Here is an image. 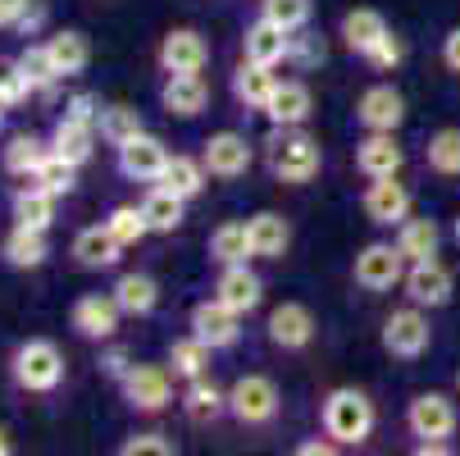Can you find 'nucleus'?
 Returning a JSON list of instances; mask_svg holds the SVG:
<instances>
[{"label": "nucleus", "mask_w": 460, "mask_h": 456, "mask_svg": "<svg viewBox=\"0 0 460 456\" xmlns=\"http://www.w3.org/2000/svg\"><path fill=\"white\" fill-rule=\"evenodd\" d=\"M265 147V165H270V178L283 183V187H305L319 178L323 169V147L314 133H305V123L296 128H279L270 123V138L260 142Z\"/></svg>", "instance_id": "obj_1"}, {"label": "nucleus", "mask_w": 460, "mask_h": 456, "mask_svg": "<svg viewBox=\"0 0 460 456\" xmlns=\"http://www.w3.org/2000/svg\"><path fill=\"white\" fill-rule=\"evenodd\" d=\"M374 425H378V411H374L369 393H360V388H351V383L347 388H333V393L323 398V407H319V429L333 438L338 447L369 443Z\"/></svg>", "instance_id": "obj_2"}, {"label": "nucleus", "mask_w": 460, "mask_h": 456, "mask_svg": "<svg viewBox=\"0 0 460 456\" xmlns=\"http://www.w3.org/2000/svg\"><path fill=\"white\" fill-rule=\"evenodd\" d=\"M64 374H69V361H64L59 343H50V338H28L10 356V379H14L19 393L50 398V393H59Z\"/></svg>", "instance_id": "obj_3"}, {"label": "nucleus", "mask_w": 460, "mask_h": 456, "mask_svg": "<svg viewBox=\"0 0 460 456\" xmlns=\"http://www.w3.org/2000/svg\"><path fill=\"white\" fill-rule=\"evenodd\" d=\"M283 411V393L270 374H242L228 388V416L242 429H270Z\"/></svg>", "instance_id": "obj_4"}, {"label": "nucleus", "mask_w": 460, "mask_h": 456, "mask_svg": "<svg viewBox=\"0 0 460 456\" xmlns=\"http://www.w3.org/2000/svg\"><path fill=\"white\" fill-rule=\"evenodd\" d=\"M378 343L392 361H420L429 347H433V324H429V310L406 301L397 306L387 319H383V329H378Z\"/></svg>", "instance_id": "obj_5"}, {"label": "nucleus", "mask_w": 460, "mask_h": 456, "mask_svg": "<svg viewBox=\"0 0 460 456\" xmlns=\"http://www.w3.org/2000/svg\"><path fill=\"white\" fill-rule=\"evenodd\" d=\"M351 279L360 292H392L406 279V255L397 251V242H365L351 260Z\"/></svg>", "instance_id": "obj_6"}, {"label": "nucleus", "mask_w": 460, "mask_h": 456, "mask_svg": "<svg viewBox=\"0 0 460 456\" xmlns=\"http://www.w3.org/2000/svg\"><path fill=\"white\" fill-rule=\"evenodd\" d=\"M119 393H123V402L133 407L137 416H160V411H169L173 407V370L169 365H133L123 374V383H119Z\"/></svg>", "instance_id": "obj_7"}, {"label": "nucleus", "mask_w": 460, "mask_h": 456, "mask_svg": "<svg viewBox=\"0 0 460 456\" xmlns=\"http://www.w3.org/2000/svg\"><path fill=\"white\" fill-rule=\"evenodd\" d=\"M128 315L119 310L114 292H83L74 306H69V329L83 338V343H114L119 324Z\"/></svg>", "instance_id": "obj_8"}, {"label": "nucleus", "mask_w": 460, "mask_h": 456, "mask_svg": "<svg viewBox=\"0 0 460 456\" xmlns=\"http://www.w3.org/2000/svg\"><path fill=\"white\" fill-rule=\"evenodd\" d=\"M456 425H460V416L447 393H415L406 407V429L420 443H447L456 434Z\"/></svg>", "instance_id": "obj_9"}, {"label": "nucleus", "mask_w": 460, "mask_h": 456, "mask_svg": "<svg viewBox=\"0 0 460 456\" xmlns=\"http://www.w3.org/2000/svg\"><path fill=\"white\" fill-rule=\"evenodd\" d=\"M411 206H415L411 187L397 183V174H392V178H369L365 192H360V210L378 228H397L402 219H411Z\"/></svg>", "instance_id": "obj_10"}, {"label": "nucleus", "mask_w": 460, "mask_h": 456, "mask_svg": "<svg viewBox=\"0 0 460 456\" xmlns=\"http://www.w3.org/2000/svg\"><path fill=\"white\" fill-rule=\"evenodd\" d=\"M155 64L164 74H206L210 64V41L196 28H169L155 46Z\"/></svg>", "instance_id": "obj_11"}, {"label": "nucleus", "mask_w": 460, "mask_h": 456, "mask_svg": "<svg viewBox=\"0 0 460 456\" xmlns=\"http://www.w3.org/2000/svg\"><path fill=\"white\" fill-rule=\"evenodd\" d=\"M356 123L365 133H397L406 123V96L392 83H374L356 96Z\"/></svg>", "instance_id": "obj_12"}, {"label": "nucleus", "mask_w": 460, "mask_h": 456, "mask_svg": "<svg viewBox=\"0 0 460 456\" xmlns=\"http://www.w3.org/2000/svg\"><path fill=\"white\" fill-rule=\"evenodd\" d=\"M265 334H270V343L279 352H305L314 343V334H319V319H314V310L305 301H283V306L270 310Z\"/></svg>", "instance_id": "obj_13"}, {"label": "nucleus", "mask_w": 460, "mask_h": 456, "mask_svg": "<svg viewBox=\"0 0 460 456\" xmlns=\"http://www.w3.org/2000/svg\"><path fill=\"white\" fill-rule=\"evenodd\" d=\"M402 288H406V301H415L424 310H442V306H451L456 279H451V270L442 265V260L433 255V260H415V265H406Z\"/></svg>", "instance_id": "obj_14"}, {"label": "nucleus", "mask_w": 460, "mask_h": 456, "mask_svg": "<svg viewBox=\"0 0 460 456\" xmlns=\"http://www.w3.org/2000/svg\"><path fill=\"white\" fill-rule=\"evenodd\" d=\"M187 329L201 338V343H210L215 352H228V347H237V338H242V315L228 310L219 297H210V301H196V306H191Z\"/></svg>", "instance_id": "obj_15"}, {"label": "nucleus", "mask_w": 460, "mask_h": 456, "mask_svg": "<svg viewBox=\"0 0 460 456\" xmlns=\"http://www.w3.org/2000/svg\"><path fill=\"white\" fill-rule=\"evenodd\" d=\"M201 160H206L210 178L233 183V178H246V169L255 165V147H251L242 133L224 128V133H210V142L201 147Z\"/></svg>", "instance_id": "obj_16"}, {"label": "nucleus", "mask_w": 460, "mask_h": 456, "mask_svg": "<svg viewBox=\"0 0 460 456\" xmlns=\"http://www.w3.org/2000/svg\"><path fill=\"white\" fill-rule=\"evenodd\" d=\"M114 165L128 183H160V174L169 165V147L155 133H137L133 142H123L114 151Z\"/></svg>", "instance_id": "obj_17"}, {"label": "nucleus", "mask_w": 460, "mask_h": 456, "mask_svg": "<svg viewBox=\"0 0 460 456\" xmlns=\"http://www.w3.org/2000/svg\"><path fill=\"white\" fill-rule=\"evenodd\" d=\"M215 297H219L228 310H237V315L246 319L251 310H260V301H265V279L251 270V260H246V265H219Z\"/></svg>", "instance_id": "obj_18"}, {"label": "nucleus", "mask_w": 460, "mask_h": 456, "mask_svg": "<svg viewBox=\"0 0 460 456\" xmlns=\"http://www.w3.org/2000/svg\"><path fill=\"white\" fill-rule=\"evenodd\" d=\"M206 105H210V83L201 74H164L160 110L169 119H201Z\"/></svg>", "instance_id": "obj_19"}, {"label": "nucleus", "mask_w": 460, "mask_h": 456, "mask_svg": "<svg viewBox=\"0 0 460 456\" xmlns=\"http://www.w3.org/2000/svg\"><path fill=\"white\" fill-rule=\"evenodd\" d=\"M123 251H128V246L105 228V219L78 228V233H74V246H69L74 265H78V270H96V274H101V270H114L119 260H123Z\"/></svg>", "instance_id": "obj_20"}, {"label": "nucleus", "mask_w": 460, "mask_h": 456, "mask_svg": "<svg viewBox=\"0 0 460 456\" xmlns=\"http://www.w3.org/2000/svg\"><path fill=\"white\" fill-rule=\"evenodd\" d=\"M402 165H406V151L397 133H365L356 142V169L365 178H392V174H402Z\"/></svg>", "instance_id": "obj_21"}, {"label": "nucleus", "mask_w": 460, "mask_h": 456, "mask_svg": "<svg viewBox=\"0 0 460 456\" xmlns=\"http://www.w3.org/2000/svg\"><path fill=\"white\" fill-rule=\"evenodd\" d=\"M387 32H392V23H387L378 10H369V5H356V10H347V14H342V28H338L342 46H347L351 55H360V59H369Z\"/></svg>", "instance_id": "obj_22"}, {"label": "nucleus", "mask_w": 460, "mask_h": 456, "mask_svg": "<svg viewBox=\"0 0 460 456\" xmlns=\"http://www.w3.org/2000/svg\"><path fill=\"white\" fill-rule=\"evenodd\" d=\"M288 46H292V32L279 28L274 19H265V14H260L255 23H246V32H242V59L270 64V69L288 59Z\"/></svg>", "instance_id": "obj_23"}, {"label": "nucleus", "mask_w": 460, "mask_h": 456, "mask_svg": "<svg viewBox=\"0 0 460 456\" xmlns=\"http://www.w3.org/2000/svg\"><path fill=\"white\" fill-rule=\"evenodd\" d=\"M0 260H5L10 270H41L50 260V237L46 228H28V224H14L0 242Z\"/></svg>", "instance_id": "obj_24"}, {"label": "nucleus", "mask_w": 460, "mask_h": 456, "mask_svg": "<svg viewBox=\"0 0 460 456\" xmlns=\"http://www.w3.org/2000/svg\"><path fill=\"white\" fill-rule=\"evenodd\" d=\"M178 407H182V416H187L191 425H215V420L228 416V393H224L210 374H201V379H191V383L182 388Z\"/></svg>", "instance_id": "obj_25"}, {"label": "nucleus", "mask_w": 460, "mask_h": 456, "mask_svg": "<svg viewBox=\"0 0 460 456\" xmlns=\"http://www.w3.org/2000/svg\"><path fill=\"white\" fill-rule=\"evenodd\" d=\"M270 123H279V128H296V123H310V114H314V96H310V87L301 83V78H288V83H279L274 87V96H270V105L260 110Z\"/></svg>", "instance_id": "obj_26"}, {"label": "nucleus", "mask_w": 460, "mask_h": 456, "mask_svg": "<svg viewBox=\"0 0 460 456\" xmlns=\"http://www.w3.org/2000/svg\"><path fill=\"white\" fill-rule=\"evenodd\" d=\"M274 87H279V78H274L270 64L242 59L237 69H233V101H237L242 110H265L270 96H274Z\"/></svg>", "instance_id": "obj_27"}, {"label": "nucleus", "mask_w": 460, "mask_h": 456, "mask_svg": "<svg viewBox=\"0 0 460 456\" xmlns=\"http://www.w3.org/2000/svg\"><path fill=\"white\" fill-rule=\"evenodd\" d=\"M246 233H251V251L255 260H283L288 246H292V224L274 210H260L246 219Z\"/></svg>", "instance_id": "obj_28"}, {"label": "nucleus", "mask_w": 460, "mask_h": 456, "mask_svg": "<svg viewBox=\"0 0 460 456\" xmlns=\"http://www.w3.org/2000/svg\"><path fill=\"white\" fill-rule=\"evenodd\" d=\"M96 128L92 123H74V119H55V128H50V156H59V160H69V165H87L92 156H96Z\"/></svg>", "instance_id": "obj_29"}, {"label": "nucleus", "mask_w": 460, "mask_h": 456, "mask_svg": "<svg viewBox=\"0 0 460 456\" xmlns=\"http://www.w3.org/2000/svg\"><path fill=\"white\" fill-rule=\"evenodd\" d=\"M110 292H114V301H119V310H123L128 319H146V315L160 306V283H155L151 274H137V270L119 274Z\"/></svg>", "instance_id": "obj_30"}, {"label": "nucleus", "mask_w": 460, "mask_h": 456, "mask_svg": "<svg viewBox=\"0 0 460 456\" xmlns=\"http://www.w3.org/2000/svg\"><path fill=\"white\" fill-rule=\"evenodd\" d=\"M46 50L55 59V74L59 78H78V74H87V64H92V41L78 28H64V32L46 37Z\"/></svg>", "instance_id": "obj_31"}, {"label": "nucleus", "mask_w": 460, "mask_h": 456, "mask_svg": "<svg viewBox=\"0 0 460 456\" xmlns=\"http://www.w3.org/2000/svg\"><path fill=\"white\" fill-rule=\"evenodd\" d=\"M397 251L406 255V265H415V260H433L438 255V246H442V228L429 219V215H411V219H402L397 224Z\"/></svg>", "instance_id": "obj_32"}, {"label": "nucleus", "mask_w": 460, "mask_h": 456, "mask_svg": "<svg viewBox=\"0 0 460 456\" xmlns=\"http://www.w3.org/2000/svg\"><path fill=\"white\" fill-rule=\"evenodd\" d=\"M142 215L151 224V233H178L182 219H187V197H178V192H169L164 183H151V192L142 197Z\"/></svg>", "instance_id": "obj_33"}, {"label": "nucleus", "mask_w": 460, "mask_h": 456, "mask_svg": "<svg viewBox=\"0 0 460 456\" xmlns=\"http://www.w3.org/2000/svg\"><path fill=\"white\" fill-rule=\"evenodd\" d=\"M55 206H59V197H50V192L37 187V183L14 187V197H10V215H14V224L46 228V233H50V224H55Z\"/></svg>", "instance_id": "obj_34"}, {"label": "nucleus", "mask_w": 460, "mask_h": 456, "mask_svg": "<svg viewBox=\"0 0 460 456\" xmlns=\"http://www.w3.org/2000/svg\"><path fill=\"white\" fill-rule=\"evenodd\" d=\"M210 356H215V347L210 343H201V338H196L191 329L182 334V338H173L169 343V370H173V379H201V374H210Z\"/></svg>", "instance_id": "obj_35"}, {"label": "nucleus", "mask_w": 460, "mask_h": 456, "mask_svg": "<svg viewBox=\"0 0 460 456\" xmlns=\"http://www.w3.org/2000/svg\"><path fill=\"white\" fill-rule=\"evenodd\" d=\"M160 183H164L169 192H178V197L196 201V197L206 192V183H210V169H206V160H201V156H169V165H164Z\"/></svg>", "instance_id": "obj_36"}, {"label": "nucleus", "mask_w": 460, "mask_h": 456, "mask_svg": "<svg viewBox=\"0 0 460 456\" xmlns=\"http://www.w3.org/2000/svg\"><path fill=\"white\" fill-rule=\"evenodd\" d=\"M206 251H210L215 265H246V260H255V251H251V233H246V224H237V219L219 224V228L210 233Z\"/></svg>", "instance_id": "obj_37"}, {"label": "nucleus", "mask_w": 460, "mask_h": 456, "mask_svg": "<svg viewBox=\"0 0 460 456\" xmlns=\"http://www.w3.org/2000/svg\"><path fill=\"white\" fill-rule=\"evenodd\" d=\"M46 156H50V138L19 133V138H10V147H5V174L28 183V178H32V174L46 165Z\"/></svg>", "instance_id": "obj_38"}, {"label": "nucleus", "mask_w": 460, "mask_h": 456, "mask_svg": "<svg viewBox=\"0 0 460 456\" xmlns=\"http://www.w3.org/2000/svg\"><path fill=\"white\" fill-rule=\"evenodd\" d=\"M96 133L105 147H123V142H133L137 133H146V123L133 105H101V119H96Z\"/></svg>", "instance_id": "obj_39"}, {"label": "nucleus", "mask_w": 460, "mask_h": 456, "mask_svg": "<svg viewBox=\"0 0 460 456\" xmlns=\"http://www.w3.org/2000/svg\"><path fill=\"white\" fill-rule=\"evenodd\" d=\"M424 165L438 174V178H460V128H438L424 142Z\"/></svg>", "instance_id": "obj_40"}, {"label": "nucleus", "mask_w": 460, "mask_h": 456, "mask_svg": "<svg viewBox=\"0 0 460 456\" xmlns=\"http://www.w3.org/2000/svg\"><path fill=\"white\" fill-rule=\"evenodd\" d=\"M19 69H23V78H28L32 96H50V92L64 83V78L55 74V59H50L46 41H28V46H23V55H19Z\"/></svg>", "instance_id": "obj_41"}, {"label": "nucleus", "mask_w": 460, "mask_h": 456, "mask_svg": "<svg viewBox=\"0 0 460 456\" xmlns=\"http://www.w3.org/2000/svg\"><path fill=\"white\" fill-rule=\"evenodd\" d=\"M28 183L46 187L50 197H74V192H78V165L59 160V156H46V165H41V169H37Z\"/></svg>", "instance_id": "obj_42"}, {"label": "nucleus", "mask_w": 460, "mask_h": 456, "mask_svg": "<svg viewBox=\"0 0 460 456\" xmlns=\"http://www.w3.org/2000/svg\"><path fill=\"white\" fill-rule=\"evenodd\" d=\"M105 228H110L123 246H137L142 237H151V224H146L142 206H114V210L105 215Z\"/></svg>", "instance_id": "obj_43"}, {"label": "nucleus", "mask_w": 460, "mask_h": 456, "mask_svg": "<svg viewBox=\"0 0 460 456\" xmlns=\"http://www.w3.org/2000/svg\"><path fill=\"white\" fill-rule=\"evenodd\" d=\"M260 14L274 19V23H279V28H288V32H296V28H305V23H310L314 0H260Z\"/></svg>", "instance_id": "obj_44"}, {"label": "nucleus", "mask_w": 460, "mask_h": 456, "mask_svg": "<svg viewBox=\"0 0 460 456\" xmlns=\"http://www.w3.org/2000/svg\"><path fill=\"white\" fill-rule=\"evenodd\" d=\"M323 55H328V50H323V37H319V32H310V23L292 32V46H288V64H292V69L310 74L314 64H323Z\"/></svg>", "instance_id": "obj_45"}, {"label": "nucleus", "mask_w": 460, "mask_h": 456, "mask_svg": "<svg viewBox=\"0 0 460 456\" xmlns=\"http://www.w3.org/2000/svg\"><path fill=\"white\" fill-rule=\"evenodd\" d=\"M119 456H178V443L160 429H142V434H128L119 443Z\"/></svg>", "instance_id": "obj_46"}, {"label": "nucleus", "mask_w": 460, "mask_h": 456, "mask_svg": "<svg viewBox=\"0 0 460 456\" xmlns=\"http://www.w3.org/2000/svg\"><path fill=\"white\" fill-rule=\"evenodd\" d=\"M28 96H32V87H28V78H23V69H19V59H0V105L14 110V105H23Z\"/></svg>", "instance_id": "obj_47"}, {"label": "nucleus", "mask_w": 460, "mask_h": 456, "mask_svg": "<svg viewBox=\"0 0 460 456\" xmlns=\"http://www.w3.org/2000/svg\"><path fill=\"white\" fill-rule=\"evenodd\" d=\"M46 19H50L46 0H14V28H10V32H19V37H41Z\"/></svg>", "instance_id": "obj_48"}, {"label": "nucleus", "mask_w": 460, "mask_h": 456, "mask_svg": "<svg viewBox=\"0 0 460 456\" xmlns=\"http://www.w3.org/2000/svg\"><path fill=\"white\" fill-rule=\"evenodd\" d=\"M402 59H406V41H402L397 32H387V37L378 41V50H374L365 64H369V69H378V74H392Z\"/></svg>", "instance_id": "obj_49"}, {"label": "nucleus", "mask_w": 460, "mask_h": 456, "mask_svg": "<svg viewBox=\"0 0 460 456\" xmlns=\"http://www.w3.org/2000/svg\"><path fill=\"white\" fill-rule=\"evenodd\" d=\"M59 119H74V123H92V128H96V119H101V101H96L92 92H78V96L64 101Z\"/></svg>", "instance_id": "obj_50"}, {"label": "nucleus", "mask_w": 460, "mask_h": 456, "mask_svg": "<svg viewBox=\"0 0 460 456\" xmlns=\"http://www.w3.org/2000/svg\"><path fill=\"white\" fill-rule=\"evenodd\" d=\"M133 365H137V361L128 356L123 347H105V352H101V374H105V379H114V383H123V374L133 370Z\"/></svg>", "instance_id": "obj_51"}, {"label": "nucleus", "mask_w": 460, "mask_h": 456, "mask_svg": "<svg viewBox=\"0 0 460 456\" xmlns=\"http://www.w3.org/2000/svg\"><path fill=\"white\" fill-rule=\"evenodd\" d=\"M292 452H296V456H333V452H342V447L323 434V438H305V443H296Z\"/></svg>", "instance_id": "obj_52"}, {"label": "nucleus", "mask_w": 460, "mask_h": 456, "mask_svg": "<svg viewBox=\"0 0 460 456\" xmlns=\"http://www.w3.org/2000/svg\"><path fill=\"white\" fill-rule=\"evenodd\" d=\"M442 64H447L451 74H460V23L442 37Z\"/></svg>", "instance_id": "obj_53"}, {"label": "nucleus", "mask_w": 460, "mask_h": 456, "mask_svg": "<svg viewBox=\"0 0 460 456\" xmlns=\"http://www.w3.org/2000/svg\"><path fill=\"white\" fill-rule=\"evenodd\" d=\"M14 28V0H0V32Z\"/></svg>", "instance_id": "obj_54"}, {"label": "nucleus", "mask_w": 460, "mask_h": 456, "mask_svg": "<svg viewBox=\"0 0 460 456\" xmlns=\"http://www.w3.org/2000/svg\"><path fill=\"white\" fill-rule=\"evenodd\" d=\"M10 452H14V438H10L5 425H0V456H10Z\"/></svg>", "instance_id": "obj_55"}, {"label": "nucleus", "mask_w": 460, "mask_h": 456, "mask_svg": "<svg viewBox=\"0 0 460 456\" xmlns=\"http://www.w3.org/2000/svg\"><path fill=\"white\" fill-rule=\"evenodd\" d=\"M451 237H456V246H460V210H456V224H451Z\"/></svg>", "instance_id": "obj_56"}, {"label": "nucleus", "mask_w": 460, "mask_h": 456, "mask_svg": "<svg viewBox=\"0 0 460 456\" xmlns=\"http://www.w3.org/2000/svg\"><path fill=\"white\" fill-rule=\"evenodd\" d=\"M0 128H5V105H0Z\"/></svg>", "instance_id": "obj_57"}, {"label": "nucleus", "mask_w": 460, "mask_h": 456, "mask_svg": "<svg viewBox=\"0 0 460 456\" xmlns=\"http://www.w3.org/2000/svg\"><path fill=\"white\" fill-rule=\"evenodd\" d=\"M456 393H460V374H456Z\"/></svg>", "instance_id": "obj_58"}]
</instances>
